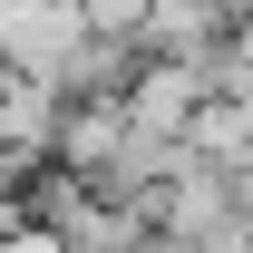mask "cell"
I'll return each mask as SVG.
<instances>
[{
  "instance_id": "4",
  "label": "cell",
  "mask_w": 253,
  "mask_h": 253,
  "mask_svg": "<svg viewBox=\"0 0 253 253\" xmlns=\"http://www.w3.org/2000/svg\"><path fill=\"white\" fill-rule=\"evenodd\" d=\"M214 10H224V20H253V0H214Z\"/></svg>"
},
{
  "instance_id": "3",
  "label": "cell",
  "mask_w": 253,
  "mask_h": 253,
  "mask_svg": "<svg viewBox=\"0 0 253 253\" xmlns=\"http://www.w3.org/2000/svg\"><path fill=\"white\" fill-rule=\"evenodd\" d=\"M59 107H68V97L49 88V78H0V146H10V156H30V166H49Z\"/></svg>"
},
{
  "instance_id": "2",
  "label": "cell",
  "mask_w": 253,
  "mask_h": 253,
  "mask_svg": "<svg viewBox=\"0 0 253 253\" xmlns=\"http://www.w3.org/2000/svg\"><path fill=\"white\" fill-rule=\"evenodd\" d=\"M117 107H126V126H146V136H175V146H185L195 107H205V68H175V59H136V78L117 88Z\"/></svg>"
},
{
  "instance_id": "1",
  "label": "cell",
  "mask_w": 253,
  "mask_h": 253,
  "mask_svg": "<svg viewBox=\"0 0 253 253\" xmlns=\"http://www.w3.org/2000/svg\"><path fill=\"white\" fill-rule=\"evenodd\" d=\"M224 39H234V20L214 0H146V20L126 30V49L136 59H175V68H214Z\"/></svg>"
}]
</instances>
